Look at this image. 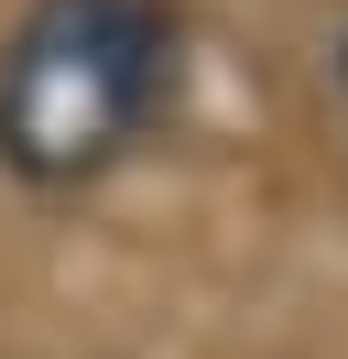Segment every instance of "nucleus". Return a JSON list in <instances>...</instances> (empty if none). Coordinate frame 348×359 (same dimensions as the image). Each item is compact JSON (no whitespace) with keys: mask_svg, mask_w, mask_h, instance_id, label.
<instances>
[{"mask_svg":"<svg viewBox=\"0 0 348 359\" xmlns=\"http://www.w3.org/2000/svg\"><path fill=\"white\" fill-rule=\"evenodd\" d=\"M185 109V0H22L0 33V185L87 196Z\"/></svg>","mask_w":348,"mask_h":359,"instance_id":"obj_1","label":"nucleus"},{"mask_svg":"<svg viewBox=\"0 0 348 359\" xmlns=\"http://www.w3.org/2000/svg\"><path fill=\"white\" fill-rule=\"evenodd\" d=\"M326 88H337V120H348V22H337V44H326Z\"/></svg>","mask_w":348,"mask_h":359,"instance_id":"obj_2","label":"nucleus"}]
</instances>
